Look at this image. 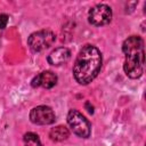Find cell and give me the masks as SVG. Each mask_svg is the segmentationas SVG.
I'll list each match as a JSON object with an SVG mask.
<instances>
[{
  "instance_id": "cell-1",
  "label": "cell",
  "mask_w": 146,
  "mask_h": 146,
  "mask_svg": "<svg viewBox=\"0 0 146 146\" xmlns=\"http://www.w3.org/2000/svg\"><path fill=\"white\" fill-rule=\"evenodd\" d=\"M102 54L99 49L92 44H86L79 51L74 65L73 75L80 84L90 83L99 73L102 68Z\"/></svg>"
},
{
  "instance_id": "cell-2",
  "label": "cell",
  "mask_w": 146,
  "mask_h": 146,
  "mask_svg": "<svg viewBox=\"0 0 146 146\" xmlns=\"http://www.w3.org/2000/svg\"><path fill=\"white\" fill-rule=\"evenodd\" d=\"M122 51L125 56L123 70L130 79H137L143 74L145 64L144 40L138 35H131L123 41Z\"/></svg>"
},
{
  "instance_id": "cell-3",
  "label": "cell",
  "mask_w": 146,
  "mask_h": 146,
  "mask_svg": "<svg viewBox=\"0 0 146 146\" xmlns=\"http://www.w3.org/2000/svg\"><path fill=\"white\" fill-rule=\"evenodd\" d=\"M67 123L71 130L81 138H88L91 133L90 122L76 110H71L67 114Z\"/></svg>"
},
{
  "instance_id": "cell-4",
  "label": "cell",
  "mask_w": 146,
  "mask_h": 146,
  "mask_svg": "<svg viewBox=\"0 0 146 146\" xmlns=\"http://www.w3.org/2000/svg\"><path fill=\"white\" fill-rule=\"evenodd\" d=\"M56 40L55 33L49 30H41L32 33L27 39V46L34 52L42 51L49 48Z\"/></svg>"
},
{
  "instance_id": "cell-5",
  "label": "cell",
  "mask_w": 146,
  "mask_h": 146,
  "mask_svg": "<svg viewBox=\"0 0 146 146\" xmlns=\"http://www.w3.org/2000/svg\"><path fill=\"white\" fill-rule=\"evenodd\" d=\"M112 19V9L105 3L94 6L88 13V21L90 24L96 26L106 25Z\"/></svg>"
},
{
  "instance_id": "cell-6",
  "label": "cell",
  "mask_w": 146,
  "mask_h": 146,
  "mask_svg": "<svg viewBox=\"0 0 146 146\" xmlns=\"http://www.w3.org/2000/svg\"><path fill=\"white\" fill-rule=\"evenodd\" d=\"M30 120L34 124L39 125H46L51 124L56 120V115L51 107L46 105H40L36 107H33L30 112Z\"/></svg>"
},
{
  "instance_id": "cell-7",
  "label": "cell",
  "mask_w": 146,
  "mask_h": 146,
  "mask_svg": "<svg viewBox=\"0 0 146 146\" xmlns=\"http://www.w3.org/2000/svg\"><path fill=\"white\" fill-rule=\"evenodd\" d=\"M56 83H57V75L51 71H43L36 76H34L33 80L31 81V86L33 88L42 87L46 89H50Z\"/></svg>"
},
{
  "instance_id": "cell-8",
  "label": "cell",
  "mask_w": 146,
  "mask_h": 146,
  "mask_svg": "<svg viewBox=\"0 0 146 146\" xmlns=\"http://www.w3.org/2000/svg\"><path fill=\"white\" fill-rule=\"evenodd\" d=\"M71 57V51L66 48V47H58L56 49H54L49 55H48V63L50 65L54 66H58L62 65L64 63H66Z\"/></svg>"
},
{
  "instance_id": "cell-9",
  "label": "cell",
  "mask_w": 146,
  "mask_h": 146,
  "mask_svg": "<svg viewBox=\"0 0 146 146\" xmlns=\"http://www.w3.org/2000/svg\"><path fill=\"white\" fill-rule=\"evenodd\" d=\"M68 136H70V131L64 125H57V127L52 128L49 132V137L54 141H63V140L67 139Z\"/></svg>"
},
{
  "instance_id": "cell-10",
  "label": "cell",
  "mask_w": 146,
  "mask_h": 146,
  "mask_svg": "<svg viewBox=\"0 0 146 146\" xmlns=\"http://www.w3.org/2000/svg\"><path fill=\"white\" fill-rule=\"evenodd\" d=\"M24 141L27 146H30L31 144H33V146H42L39 139V136L33 133V132H27L24 135Z\"/></svg>"
},
{
  "instance_id": "cell-11",
  "label": "cell",
  "mask_w": 146,
  "mask_h": 146,
  "mask_svg": "<svg viewBox=\"0 0 146 146\" xmlns=\"http://www.w3.org/2000/svg\"><path fill=\"white\" fill-rule=\"evenodd\" d=\"M8 19H9L8 15H6V14H0V29H1V30L7 26Z\"/></svg>"
},
{
  "instance_id": "cell-12",
  "label": "cell",
  "mask_w": 146,
  "mask_h": 146,
  "mask_svg": "<svg viewBox=\"0 0 146 146\" xmlns=\"http://www.w3.org/2000/svg\"><path fill=\"white\" fill-rule=\"evenodd\" d=\"M84 107H86V110H87V111H88L90 114H92V113H94V106H92V105H91L89 102H87V103L84 104Z\"/></svg>"
}]
</instances>
